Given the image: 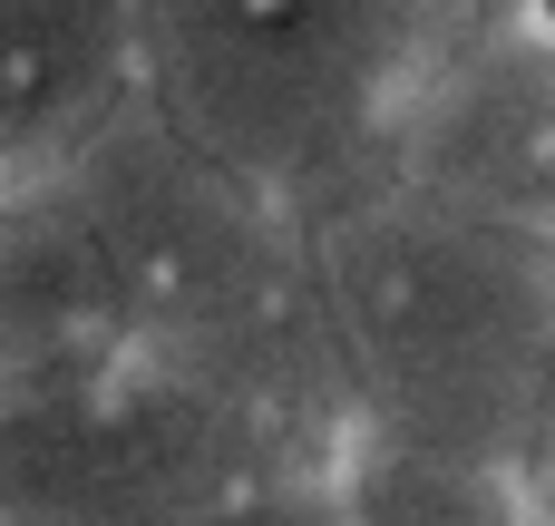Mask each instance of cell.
I'll return each instance as SVG.
<instances>
[{
  "label": "cell",
  "instance_id": "1",
  "mask_svg": "<svg viewBox=\"0 0 555 526\" xmlns=\"http://www.w3.org/2000/svg\"><path fill=\"white\" fill-rule=\"evenodd\" d=\"M322 283L361 371V420L390 449L468 469H546L555 449V234L410 185L312 215Z\"/></svg>",
  "mask_w": 555,
  "mask_h": 526
},
{
  "label": "cell",
  "instance_id": "2",
  "mask_svg": "<svg viewBox=\"0 0 555 526\" xmlns=\"http://www.w3.org/2000/svg\"><path fill=\"white\" fill-rule=\"evenodd\" d=\"M429 0H146V98L302 224L390 185Z\"/></svg>",
  "mask_w": 555,
  "mask_h": 526
},
{
  "label": "cell",
  "instance_id": "3",
  "mask_svg": "<svg viewBox=\"0 0 555 526\" xmlns=\"http://www.w3.org/2000/svg\"><path fill=\"white\" fill-rule=\"evenodd\" d=\"M302 459L166 361H117L78 390L0 400V517L10 526H185Z\"/></svg>",
  "mask_w": 555,
  "mask_h": 526
},
{
  "label": "cell",
  "instance_id": "4",
  "mask_svg": "<svg viewBox=\"0 0 555 526\" xmlns=\"http://www.w3.org/2000/svg\"><path fill=\"white\" fill-rule=\"evenodd\" d=\"M68 215L98 234L127 312H137V351H166L176 332L215 322L244 283H263L312 224L293 205H273L263 185H244L224 156H205L156 98L127 107L98 146H78L59 176Z\"/></svg>",
  "mask_w": 555,
  "mask_h": 526
},
{
  "label": "cell",
  "instance_id": "5",
  "mask_svg": "<svg viewBox=\"0 0 555 526\" xmlns=\"http://www.w3.org/2000/svg\"><path fill=\"white\" fill-rule=\"evenodd\" d=\"M390 185L555 234V29L507 10L498 29L429 49L390 117Z\"/></svg>",
  "mask_w": 555,
  "mask_h": 526
},
{
  "label": "cell",
  "instance_id": "6",
  "mask_svg": "<svg viewBox=\"0 0 555 526\" xmlns=\"http://www.w3.org/2000/svg\"><path fill=\"white\" fill-rule=\"evenodd\" d=\"M127 107H146V0H0L10 185H49Z\"/></svg>",
  "mask_w": 555,
  "mask_h": 526
},
{
  "label": "cell",
  "instance_id": "7",
  "mask_svg": "<svg viewBox=\"0 0 555 526\" xmlns=\"http://www.w3.org/2000/svg\"><path fill=\"white\" fill-rule=\"evenodd\" d=\"M117 361H137V312H127L98 234L68 215L59 185H10V215H0V400L78 390Z\"/></svg>",
  "mask_w": 555,
  "mask_h": 526
},
{
  "label": "cell",
  "instance_id": "8",
  "mask_svg": "<svg viewBox=\"0 0 555 526\" xmlns=\"http://www.w3.org/2000/svg\"><path fill=\"white\" fill-rule=\"evenodd\" d=\"M351 526H527V498L507 469H468V459H429V449H390L371 439L341 478Z\"/></svg>",
  "mask_w": 555,
  "mask_h": 526
},
{
  "label": "cell",
  "instance_id": "9",
  "mask_svg": "<svg viewBox=\"0 0 555 526\" xmlns=\"http://www.w3.org/2000/svg\"><path fill=\"white\" fill-rule=\"evenodd\" d=\"M185 526H351V508H341V488L263 478V488H244V498H224V508H205V517H185Z\"/></svg>",
  "mask_w": 555,
  "mask_h": 526
},
{
  "label": "cell",
  "instance_id": "10",
  "mask_svg": "<svg viewBox=\"0 0 555 526\" xmlns=\"http://www.w3.org/2000/svg\"><path fill=\"white\" fill-rule=\"evenodd\" d=\"M546 469H555V449H546Z\"/></svg>",
  "mask_w": 555,
  "mask_h": 526
}]
</instances>
